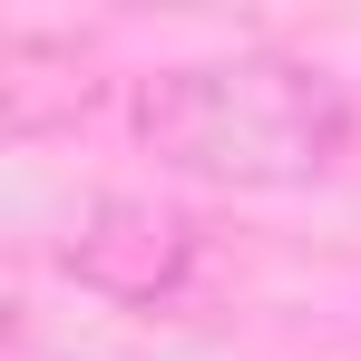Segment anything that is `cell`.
Listing matches in <instances>:
<instances>
[{
	"mask_svg": "<svg viewBox=\"0 0 361 361\" xmlns=\"http://www.w3.org/2000/svg\"><path fill=\"white\" fill-rule=\"evenodd\" d=\"M137 137L157 166L205 185H312L352 147V98L312 59L235 49L137 78Z\"/></svg>",
	"mask_w": 361,
	"mask_h": 361,
	"instance_id": "1",
	"label": "cell"
},
{
	"mask_svg": "<svg viewBox=\"0 0 361 361\" xmlns=\"http://www.w3.org/2000/svg\"><path fill=\"white\" fill-rule=\"evenodd\" d=\"M195 254H205L195 215L157 205V195H88L78 225L59 235V264L108 302H176L195 283Z\"/></svg>",
	"mask_w": 361,
	"mask_h": 361,
	"instance_id": "2",
	"label": "cell"
},
{
	"mask_svg": "<svg viewBox=\"0 0 361 361\" xmlns=\"http://www.w3.org/2000/svg\"><path fill=\"white\" fill-rule=\"evenodd\" d=\"M88 98H98V78L78 59V39H39V30L0 39V127L10 137H39V127L78 118Z\"/></svg>",
	"mask_w": 361,
	"mask_h": 361,
	"instance_id": "3",
	"label": "cell"
}]
</instances>
